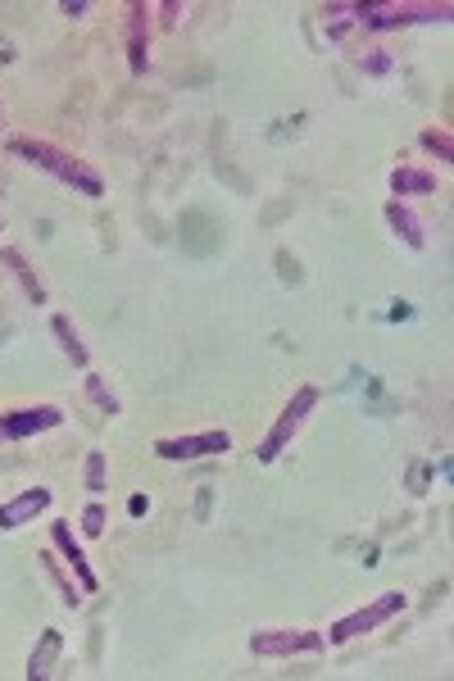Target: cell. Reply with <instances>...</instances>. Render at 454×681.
I'll use <instances>...</instances> for the list:
<instances>
[{"label":"cell","mask_w":454,"mask_h":681,"mask_svg":"<svg viewBox=\"0 0 454 681\" xmlns=\"http://www.w3.org/2000/svg\"><path fill=\"white\" fill-rule=\"evenodd\" d=\"M146 509H150L146 495H132V500H128V514H146Z\"/></svg>","instance_id":"4316f807"},{"label":"cell","mask_w":454,"mask_h":681,"mask_svg":"<svg viewBox=\"0 0 454 681\" xmlns=\"http://www.w3.org/2000/svg\"><path fill=\"white\" fill-rule=\"evenodd\" d=\"M400 609H405V595H400V591H382L373 604H364V609L346 613V618H336L332 632H327L323 641H327V645H346V641H355V636H364V632H373V627H382V622H391Z\"/></svg>","instance_id":"277c9868"},{"label":"cell","mask_w":454,"mask_h":681,"mask_svg":"<svg viewBox=\"0 0 454 681\" xmlns=\"http://www.w3.org/2000/svg\"><path fill=\"white\" fill-rule=\"evenodd\" d=\"M0 264H5V268H10V273L23 282V291H28V300H32V305H46V287H41V282H37V273H32V268H28V259H23L19 250H10V246H5V250H0Z\"/></svg>","instance_id":"9a60e30c"},{"label":"cell","mask_w":454,"mask_h":681,"mask_svg":"<svg viewBox=\"0 0 454 681\" xmlns=\"http://www.w3.org/2000/svg\"><path fill=\"white\" fill-rule=\"evenodd\" d=\"M60 10H64V14H69V19H82V14H87V10H91V5H87V0H64Z\"/></svg>","instance_id":"484cf974"},{"label":"cell","mask_w":454,"mask_h":681,"mask_svg":"<svg viewBox=\"0 0 454 681\" xmlns=\"http://www.w3.org/2000/svg\"><path fill=\"white\" fill-rule=\"evenodd\" d=\"M37 559H41V568H46V577H50V582L60 586V600L69 604V609H78V604H82V586H73L69 577L60 573V559H55V554H37Z\"/></svg>","instance_id":"e0dca14e"},{"label":"cell","mask_w":454,"mask_h":681,"mask_svg":"<svg viewBox=\"0 0 454 681\" xmlns=\"http://www.w3.org/2000/svg\"><path fill=\"white\" fill-rule=\"evenodd\" d=\"M386 223H391V232L405 241L409 250H427V232H423L418 214L405 205V200H386Z\"/></svg>","instance_id":"7c38bea8"},{"label":"cell","mask_w":454,"mask_h":681,"mask_svg":"<svg viewBox=\"0 0 454 681\" xmlns=\"http://www.w3.org/2000/svg\"><path fill=\"white\" fill-rule=\"evenodd\" d=\"M178 246L187 250L191 259H214L218 246H223V223H218L205 205L182 209V218H178Z\"/></svg>","instance_id":"5b68a950"},{"label":"cell","mask_w":454,"mask_h":681,"mask_svg":"<svg viewBox=\"0 0 454 681\" xmlns=\"http://www.w3.org/2000/svg\"><path fill=\"white\" fill-rule=\"evenodd\" d=\"M50 332L60 336L64 355H69L73 364H78V368H87V346H82V341H78V332H73V323H69V318H64V314H55V318H50Z\"/></svg>","instance_id":"2e32d148"},{"label":"cell","mask_w":454,"mask_h":681,"mask_svg":"<svg viewBox=\"0 0 454 681\" xmlns=\"http://www.w3.org/2000/svg\"><path fill=\"white\" fill-rule=\"evenodd\" d=\"M82 532L87 536L105 532V509H100V504H87V509H82Z\"/></svg>","instance_id":"603a6c76"},{"label":"cell","mask_w":454,"mask_h":681,"mask_svg":"<svg viewBox=\"0 0 454 681\" xmlns=\"http://www.w3.org/2000/svg\"><path fill=\"white\" fill-rule=\"evenodd\" d=\"M323 632H305V627H291V632H255L250 636V650L264 654V659H291V654H318L323 650Z\"/></svg>","instance_id":"8992f818"},{"label":"cell","mask_w":454,"mask_h":681,"mask_svg":"<svg viewBox=\"0 0 454 681\" xmlns=\"http://www.w3.org/2000/svg\"><path fill=\"white\" fill-rule=\"evenodd\" d=\"M427 477H432V473H427V464H414V468H409V491L423 495L427 491Z\"/></svg>","instance_id":"cb8c5ba5"},{"label":"cell","mask_w":454,"mask_h":681,"mask_svg":"<svg viewBox=\"0 0 454 681\" xmlns=\"http://www.w3.org/2000/svg\"><path fill=\"white\" fill-rule=\"evenodd\" d=\"M277 277H282L287 287H300V282H305V268H300V259L291 255V250H277Z\"/></svg>","instance_id":"ffe728a7"},{"label":"cell","mask_w":454,"mask_h":681,"mask_svg":"<svg viewBox=\"0 0 454 681\" xmlns=\"http://www.w3.org/2000/svg\"><path fill=\"white\" fill-rule=\"evenodd\" d=\"M10 60H14V50L5 46V41H0V64H10Z\"/></svg>","instance_id":"f546056e"},{"label":"cell","mask_w":454,"mask_h":681,"mask_svg":"<svg viewBox=\"0 0 454 681\" xmlns=\"http://www.w3.org/2000/svg\"><path fill=\"white\" fill-rule=\"evenodd\" d=\"M232 450V436L218 427V432H196V436H164L155 441L159 459H205V454H223Z\"/></svg>","instance_id":"ba28073f"},{"label":"cell","mask_w":454,"mask_h":681,"mask_svg":"<svg viewBox=\"0 0 454 681\" xmlns=\"http://www.w3.org/2000/svg\"><path fill=\"white\" fill-rule=\"evenodd\" d=\"M60 650H64V636L55 632V627H46L37 641V650H32L28 659V681H46L55 677V663H60Z\"/></svg>","instance_id":"4fadbf2b"},{"label":"cell","mask_w":454,"mask_h":681,"mask_svg":"<svg viewBox=\"0 0 454 681\" xmlns=\"http://www.w3.org/2000/svg\"><path fill=\"white\" fill-rule=\"evenodd\" d=\"M418 141H423V146L432 150L436 159H445V164H450V159H454V137H450V128H427Z\"/></svg>","instance_id":"ac0fdd59"},{"label":"cell","mask_w":454,"mask_h":681,"mask_svg":"<svg viewBox=\"0 0 454 681\" xmlns=\"http://www.w3.org/2000/svg\"><path fill=\"white\" fill-rule=\"evenodd\" d=\"M159 14H164V28H173V23H178V14H182V5H178V0H164V5H159Z\"/></svg>","instance_id":"d4e9b609"},{"label":"cell","mask_w":454,"mask_h":681,"mask_svg":"<svg viewBox=\"0 0 454 681\" xmlns=\"http://www.w3.org/2000/svg\"><path fill=\"white\" fill-rule=\"evenodd\" d=\"M50 541H55V550H60V554H64V563H69V568H73V577H78L82 595L100 591V582H96V573H91L87 554H82V545L73 541V527H69V523H55V527H50Z\"/></svg>","instance_id":"30bf717a"},{"label":"cell","mask_w":454,"mask_h":681,"mask_svg":"<svg viewBox=\"0 0 454 681\" xmlns=\"http://www.w3.org/2000/svg\"><path fill=\"white\" fill-rule=\"evenodd\" d=\"M196 514L205 518L209 514V486H200V500H196Z\"/></svg>","instance_id":"83f0119b"},{"label":"cell","mask_w":454,"mask_h":681,"mask_svg":"<svg viewBox=\"0 0 454 681\" xmlns=\"http://www.w3.org/2000/svg\"><path fill=\"white\" fill-rule=\"evenodd\" d=\"M359 69L382 78V73H391V55H386V50H364V55H359Z\"/></svg>","instance_id":"7402d4cb"},{"label":"cell","mask_w":454,"mask_h":681,"mask_svg":"<svg viewBox=\"0 0 454 681\" xmlns=\"http://www.w3.org/2000/svg\"><path fill=\"white\" fill-rule=\"evenodd\" d=\"M409 314H414V309H409L405 300H395V309H391V318H395V323H400V318H409Z\"/></svg>","instance_id":"f1b7e54d"},{"label":"cell","mask_w":454,"mask_h":681,"mask_svg":"<svg viewBox=\"0 0 454 681\" xmlns=\"http://www.w3.org/2000/svg\"><path fill=\"white\" fill-rule=\"evenodd\" d=\"M128 69L137 73H146V64H150V5L146 0H132L128 5Z\"/></svg>","instance_id":"9c48e42d"},{"label":"cell","mask_w":454,"mask_h":681,"mask_svg":"<svg viewBox=\"0 0 454 681\" xmlns=\"http://www.w3.org/2000/svg\"><path fill=\"white\" fill-rule=\"evenodd\" d=\"M318 395H323L318 386H300V391L291 395V405L282 409V418L273 423V432L259 441V454H255L259 464H277V459H282V450L291 445V436H296L300 427H305V418L318 409Z\"/></svg>","instance_id":"3957f363"},{"label":"cell","mask_w":454,"mask_h":681,"mask_svg":"<svg viewBox=\"0 0 454 681\" xmlns=\"http://www.w3.org/2000/svg\"><path fill=\"white\" fill-rule=\"evenodd\" d=\"M87 395H91V405H100V409H105V414H119V395L109 391V386L100 382L96 373L87 377Z\"/></svg>","instance_id":"d6986e66"},{"label":"cell","mask_w":454,"mask_h":681,"mask_svg":"<svg viewBox=\"0 0 454 681\" xmlns=\"http://www.w3.org/2000/svg\"><path fill=\"white\" fill-rule=\"evenodd\" d=\"M355 19L373 32L386 28H409V23H445L450 19V0L427 5V0H386V5H355Z\"/></svg>","instance_id":"7a4b0ae2"},{"label":"cell","mask_w":454,"mask_h":681,"mask_svg":"<svg viewBox=\"0 0 454 681\" xmlns=\"http://www.w3.org/2000/svg\"><path fill=\"white\" fill-rule=\"evenodd\" d=\"M10 155H19V159H28V164H37L41 173H50V178H60L64 187L82 191L87 200H100V196H105V182H100L87 164H78L73 155H64L60 146H50V141L14 137V141H10Z\"/></svg>","instance_id":"6da1fadb"},{"label":"cell","mask_w":454,"mask_h":681,"mask_svg":"<svg viewBox=\"0 0 454 681\" xmlns=\"http://www.w3.org/2000/svg\"><path fill=\"white\" fill-rule=\"evenodd\" d=\"M64 414L55 405H32V409H10V414H0V441H28L37 432H50V427H60Z\"/></svg>","instance_id":"52a82bcc"},{"label":"cell","mask_w":454,"mask_h":681,"mask_svg":"<svg viewBox=\"0 0 454 681\" xmlns=\"http://www.w3.org/2000/svg\"><path fill=\"white\" fill-rule=\"evenodd\" d=\"M391 191H395V200L400 196H436V173L414 168V164H400L391 173Z\"/></svg>","instance_id":"5bb4252c"},{"label":"cell","mask_w":454,"mask_h":681,"mask_svg":"<svg viewBox=\"0 0 454 681\" xmlns=\"http://www.w3.org/2000/svg\"><path fill=\"white\" fill-rule=\"evenodd\" d=\"M82 477H87V491H105V454H100V450H87Z\"/></svg>","instance_id":"44dd1931"},{"label":"cell","mask_w":454,"mask_h":681,"mask_svg":"<svg viewBox=\"0 0 454 681\" xmlns=\"http://www.w3.org/2000/svg\"><path fill=\"white\" fill-rule=\"evenodd\" d=\"M41 509H50V491H46V486H32V491L5 500V504H0V532H14V527L32 523Z\"/></svg>","instance_id":"8fae6325"}]
</instances>
